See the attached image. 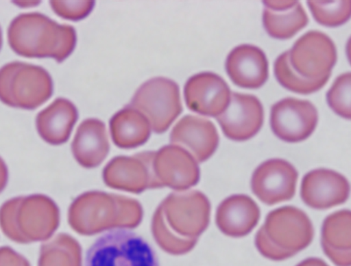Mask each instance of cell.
<instances>
[{"mask_svg":"<svg viewBox=\"0 0 351 266\" xmlns=\"http://www.w3.org/2000/svg\"><path fill=\"white\" fill-rule=\"evenodd\" d=\"M8 43L17 55L27 58H52L66 60L77 44L76 30L61 25L40 12L22 14L11 22Z\"/></svg>","mask_w":351,"mask_h":266,"instance_id":"6da1fadb","label":"cell"},{"mask_svg":"<svg viewBox=\"0 0 351 266\" xmlns=\"http://www.w3.org/2000/svg\"><path fill=\"white\" fill-rule=\"evenodd\" d=\"M311 220L302 209L281 207L269 213L256 235V246L265 258L274 261L293 258L313 239Z\"/></svg>","mask_w":351,"mask_h":266,"instance_id":"7a4b0ae2","label":"cell"},{"mask_svg":"<svg viewBox=\"0 0 351 266\" xmlns=\"http://www.w3.org/2000/svg\"><path fill=\"white\" fill-rule=\"evenodd\" d=\"M53 81L40 66L14 62L0 68V101L10 107L36 109L51 98Z\"/></svg>","mask_w":351,"mask_h":266,"instance_id":"3957f363","label":"cell"},{"mask_svg":"<svg viewBox=\"0 0 351 266\" xmlns=\"http://www.w3.org/2000/svg\"><path fill=\"white\" fill-rule=\"evenodd\" d=\"M86 266H159L158 256L143 237L127 228L106 231L87 250Z\"/></svg>","mask_w":351,"mask_h":266,"instance_id":"277c9868","label":"cell"},{"mask_svg":"<svg viewBox=\"0 0 351 266\" xmlns=\"http://www.w3.org/2000/svg\"><path fill=\"white\" fill-rule=\"evenodd\" d=\"M130 105L147 118L158 134L165 133L183 111L180 87L165 77L152 78L142 84Z\"/></svg>","mask_w":351,"mask_h":266,"instance_id":"5b68a950","label":"cell"},{"mask_svg":"<svg viewBox=\"0 0 351 266\" xmlns=\"http://www.w3.org/2000/svg\"><path fill=\"white\" fill-rule=\"evenodd\" d=\"M293 70L306 79L319 80L331 76L337 51L330 37L321 31L304 34L288 51Z\"/></svg>","mask_w":351,"mask_h":266,"instance_id":"8992f818","label":"cell"},{"mask_svg":"<svg viewBox=\"0 0 351 266\" xmlns=\"http://www.w3.org/2000/svg\"><path fill=\"white\" fill-rule=\"evenodd\" d=\"M269 124L275 135L283 142H303L317 127V109L307 100L284 98L271 106Z\"/></svg>","mask_w":351,"mask_h":266,"instance_id":"52a82bcc","label":"cell"},{"mask_svg":"<svg viewBox=\"0 0 351 266\" xmlns=\"http://www.w3.org/2000/svg\"><path fill=\"white\" fill-rule=\"evenodd\" d=\"M152 173L155 187L168 186L186 190L196 186L200 179L197 161L186 149L175 145L154 151Z\"/></svg>","mask_w":351,"mask_h":266,"instance_id":"ba28073f","label":"cell"},{"mask_svg":"<svg viewBox=\"0 0 351 266\" xmlns=\"http://www.w3.org/2000/svg\"><path fill=\"white\" fill-rule=\"evenodd\" d=\"M299 174L293 165L282 159H268L256 169L252 177V190L269 206L293 199Z\"/></svg>","mask_w":351,"mask_h":266,"instance_id":"9c48e42d","label":"cell"},{"mask_svg":"<svg viewBox=\"0 0 351 266\" xmlns=\"http://www.w3.org/2000/svg\"><path fill=\"white\" fill-rule=\"evenodd\" d=\"M164 206L172 224L184 239H199L208 228L211 214L209 200L200 191L171 194Z\"/></svg>","mask_w":351,"mask_h":266,"instance_id":"30bf717a","label":"cell"},{"mask_svg":"<svg viewBox=\"0 0 351 266\" xmlns=\"http://www.w3.org/2000/svg\"><path fill=\"white\" fill-rule=\"evenodd\" d=\"M265 111L260 100L250 94L232 92L225 111L216 117L224 135L234 142L252 139L261 129Z\"/></svg>","mask_w":351,"mask_h":266,"instance_id":"8fae6325","label":"cell"},{"mask_svg":"<svg viewBox=\"0 0 351 266\" xmlns=\"http://www.w3.org/2000/svg\"><path fill=\"white\" fill-rule=\"evenodd\" d=\"M184 96L191 111L216 118L228 107L231 92L228 83L219 75L202 72L187 80Z\"/></svg>","mask_w":351,"mask_h":266,"instance_id":"7c38bea8","label":"cell"},{"mask_svg":"<svg viewBox=\"0 0 351 266\" xmlns=\"http://www.w3.org/2000/svg\"><path fill=\"white\" fill-rule=\"evenodd\" d=\"M300 196L306 206L328 209L343 204L350 196V183L343 174L319 168L304 176Z\"/></svg>","mask_w":351,"mask_h":266,"instance_id":"4fadbf2b","label":"cell"},{"mask_svg":"<svg viewBox=\"0 0 351 266\" xmlns=\"http://www.w3.org/2000/svg\"><path fill=\"white\" fill-rule=\"evenodd\" d=\"M171 145L186 149L195 161H208L218 148L219 134L208 118L186 115L176 124L170 136Z\"/></svg>","mask_w":351,"mask_h":266,"instance_id":"5bb4252c","label":"cell"},{"mask_svg":"<svg viewBox=\"0 0 351 266\" xmlns=\"http://www.w3.org/2000/svg\"><path fill=\"white\" fill-rule=\"evenodd\" d=\"M232 82L245 89H258L269 77V62L258 46L243 44L231 50L225 64Z\"/></svg>","mask_w":351,"mask_h":266,"instance_id":"9a60e30c","label":"cell"},{"mask_svg":"<svg viewBox=\"0 0 351 266\" xmlns=\"http://www.w3.org/2000/svg\"><path fill=\"white\" fill-rule=\"evenodd\" d=\"M154 151L136 153L132 157L118 156L105 168L106 183L112 187L141 191L155 187L152 173Z\"/></svg>","mask_w":351,"mask_h":266,"instance_id":"2e32d148","label":"cell"},{"mask_svg":"<svg viewBox=\"0 0 351 266\" xmlns=\"http://www.w3.org/2000/svg\"><path fill=\"white\" fill-rule=\"evenodd\" d=\"M259 207L250 196L234 195L219 205L215 223L226 236L243 237L249 235L258 224Z\"/></svg>","mask_w":351,"mask_h":266,"instance_id":"e0dca14e","label":"cell"},{"mask_svg":"<svg viewBox=\"0 0 351 266\" xmlns=\"http://www.w3.org/2000/svg\"><path fill=\"white\" fill-rule=\"evenodd\" d=\"M71 151L74 158L83 167H98L108 157L110 151L106 124L97 118L83 121L75 134Z\"/></svg>","mask_w":351,"mask_h":266,"instance_id":"ac0fdd59","label":"cell"},{"mask_svg":"<svg viewBox=\"0 0 351 266\" xmlns=\"http://www.w3.org/2000/svg\"><path fill=\"white\" fill-rule=\"evenodd\" d=\"M263 25L272 38L290 39L308 24L302 3L263 1Z\"/></svg>","mask_w":351,"mask_h":266,"instance_id":"d6986e66","label":"cell"},{"mask_svg":"<svg viewBox=\"0 0 351 266\" xmlns=\"http://www.w3.org/2000/svg\"><path fill=\"white\" fill-rule=\"evenodd\" d=\"M77 118L76 106L67 99L58 98L37 115V131L50 145H62L70 139Z\"/></svg>","mask_w":351,"mask_h":266,"instance_id":"ffe728a7","label":"cell"},{"mask_svg":"<svg viewBox=\"0 0 351 266\" xmlns=\"http://www.w3.org/2000/svg\"><path fill=\"white\" fill-rule=\"evenodd\" d=\"M325 254L337 266L351 265V214L349 209L337 211L325 219L322 230Z\"/></svg>","mask_w":351,"mask_h":266,"instance_id":"44dd1931","label":"cell"},{"mask_svg":"<svg viewBox=\"0 0 351 266\" xmlns=\"http://www.w3.org/2000/svg\"><path fill=\"white\" fill-rule=\"evenodd\" d=\"M110 131L115 146L133 149L148 142L152 127L140 111L128 105L112 116Z\"/></svg>","mask_w":351,"mask_h":266,"instance_id":"7402d4cb","label":"cell"},{"mask_svg":"<svg viewBox=\"0 0 351 266\" xmlns=\"http://www.w3.org/2000/svg\"><path fill=\"white\" fill-rule=\"evenodd\" d=\"M274 73L278 82L285 89L293 92L303 94V95L318 92L328 81V78L310 80L300 76L291 68L288 51L284 52L276 59Z\"/></svg>","mask_w":351,"mask_h":266,"instance_id":"603a6c76","label":"cell"},{"mask_svg":"<svg viewBox=\"0 0 351 266\" xmlns=\"http://www.w3.org/2000/svg\"><path fill=\"white\" fill-rule=\"evenodd\" d=\"M313 17L319 24L325 27L341 26L350 20L351 2H306Z\"/></svg>","mask_w":351,"mask_h":266,"instance_id":"cb8c5ba5","label":"cell"},{"mask_svg":"<svg viewBox=\"0 0 351 266\" xmlns=\"http://www.w3.org/2000/svg\"><path fill=\"white\" fill-rule=\"evenodd\" d=\"M350 72H346L338 77L327 93L329 107L346 120H350Z\"/></svg>","mask_w":351,"mask_h":266,"instance_id":"d4e9b609","label":"cell"},{"mask_svg":"<svg viewBox=\"0 0 351 266\" xmlns=\"http://www.w3.org/2000/svg\"><path fill=\"white\" fill-rule=\"evenodd\" d=\"M52 10L58 16L70 21H80L92 12L94 1H50Z\"/></svg>","mask_w":351,"mask_h":266,"instance_id":"484cf974","label":"cell"},{"mask_svg":"<svg viewBox=\"0 0 351 266\" xmlns=\"http://www.w3.org/2000/svg\"><path fill=\"white\" fill-rule=\"evenodd\" d=\"M8 167L3 161V159L0 157V192L5 189L6 183H8Z\"/></svg>","mask_w":351,"mask_h":266,"instance_id":"4316f807","label":"cell"},{"mask_svg":"<svg viewBox=\"0 0 351 266\" xmlns=\"http://www.w3.org/2000/svg\"><path fill=\"white\" fill-rule=\"evenodd\" d=\"M296 266H329L327 263L322 261L321 258H307L306 261L300 262L299 265Z\"/></svg>","mask_w":351,"mask_h":266,"instance_id":"83f0119b","label":"cell"},{"mask_svg":"<svg viewBox=\"0 0 351 266\" xmlns=\"http://www.w3.org/2000/svg\"><path fill=\"white\" fill-rule=\"evenodd\" d=\"M15 5L22 6V8H28V6H34L40 4V2H17Z\"/></svg>","mask_w":351,"mask_h":266,"instance_id":"f1b7e54d","label":"cell"},{"mask_svg":"<svg viewBox=\"0 0 351 266\" xmlns=\"http://www.w3.org/2000/svg\"><path fill=\"white\" fill-rule=\"evenodd\" d=\"M2 44H3L2 30H1V27H0V50H1Z\"/></svg>","mask_w":351,"mask_h":266,"instance_id":"f546056e","label":"cell"}]
</instances>
